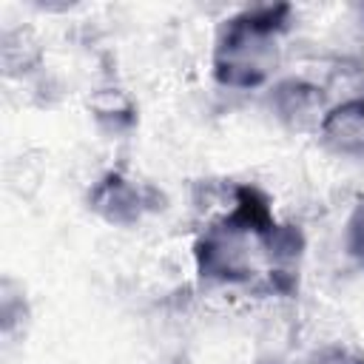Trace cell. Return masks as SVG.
<instances>
[{
    "mask_svg": "<svg viewBox=\"0 0 364 364\" xmlns=\"http://www.w3.org/2000/svg\"><path fill=\"white\" fill-rule=\"evenodd\" d=\"M324 134L341 151H364V102L336 108L324 122Z\"/></svg>",
    "mask_w": 364,
    "mask_h": 364,
    "instance_id": "1",
    "label": "cell"
},
{
    "mask_svg": "<svg viewBox=\"0 0 364 364\" xmlns=\"http://www.w3.org/2000/svg\"><path fill=\"white\" fill-rule=\"evenodd\" d=\"M350 247H353V253L364 262V208L355 213V219H353V236H350Z\"/></svg>",
    "mask_w": 364,
    "mask_h": 364,
    "instance_id": "2",
    "label": "cell"
}]
</instances>
